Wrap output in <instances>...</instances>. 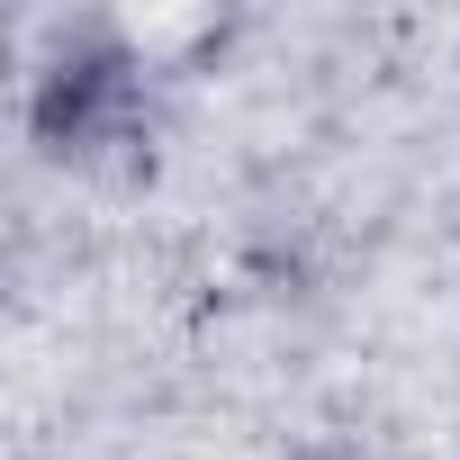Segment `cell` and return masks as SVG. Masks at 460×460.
I'll list each match as a JSON object with an SVG mask.
<instances>
[{
	"label": "cell",
	"mask_w": 460,
	"mask_h": 460,
	"mask_svg": "<svg viewBox=\"0 0 460 460\" xmlns=\"http://www.w3.org/2000/svg\"><path fill=\"white\" fill-rule=\"evenodd\" d=\"M136 100H145V82L118 46H73L28 82V136L46 154H100L136 127Z\"/></svg>",
	"instance_id": "cell-1"
}]
</instances>
